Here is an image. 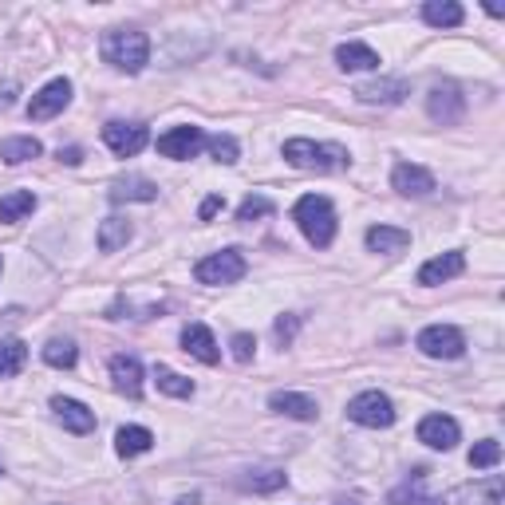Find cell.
Instances as JSON below:
<instances>
[{"mask_svg":"<svg viewBox=\"0 0 505 505\" xmlns=\"http://www.w3.org/2000/svg\"><path fill=\"white\" fill-rule=\"evenodd\" d=\"M103 60L111 67H119V72L134 75L151 60V40H146V32H139V28H111L107 36H103Z\"/></svg>","mask_w":505,"mask_h":505,"instance_id":"cell-1","label":"cell"},{"mask_svg":"<svg viewBox=\"0 0 505 505\" xmlns=\"http://www.w3.org/2000/svg\"><path fill=\"white\" fill-rule=\"evenodd\" d=\"M292 222L301 225V233L312 241L316 249H328L336 241V210L324 193H304L292 210Z\"/></svg>","mask_w":505,"mask_h":505,"instance_id":"cell-2","label":"cell"},{"mask_svg":"<svg viewBox=\"0 0 505 505\" xmlns=\"http://www.w3.org/2000/svg\"><path fill=\"white\" fill-rule=\"evenodd\" d=\"M284 163L296 170H340L348 166V151L343 146L312 143V139H289L284 143Z\"/></svg>","mask_w":505,"mask_h":505,"instance_id":"cell-3","label":"cell"},{"mask_svg":"<svg viewBox=\"0 0 505 505\" xmlns=\"http://www.w3.org/2000/svg\"><path fill=\"white\" fill-rule=\"evenodd\" d=\"M245 272H249L245 257H241L237 249H222V252L202 257L198 269H193V277H198L202 284H210V289H217V284H237Z\"/></svg>","mask_w":505,"mask_h":505,"instance_id":"cell-4","label":"cell"},{"mask_svg":"<svg viewBox=\"0 0 505 505\" xmlns=\"http://www.w3.org/2000/svg\"><path fill=\"white\" fill-rule=\"evenodd\" d=\"M348 419L360 422V427H371V431H383L395 422V403L387 399L383 391H363L348 403Z\"/></svg>","mask_w":505,"mask_h":505,"instance_id":"cell-5","label":"cell"},{"mask_svg":"<svg viewBox=\"0 0 505 505\" xmlns=\"http://www.w3.org/2000/svg\"><path fill=\"white\" fill-rule=\"evenodd\" d=\"M419 352L431 355V360H458V355L466 352V336L451 324H431L419 332Z\"/></svg>","mask_w":505,"mask_h":505,"instance_id":"cell-6","label":"cell"},{"mask_svg":"<svg viewBox=\"0 0 505 505\" xmlns=\"http://www.w3.org/2000/svg\"><path fill=\"white\" fill-rule=\"evenodd\" d=\"M103 143L111 146V154L134 158L146 143H151V131H146L143 123H119V119H114V123L103 126Z\"/></svg>","mask_w":505,"mask_h":505,"instance_id":"cell-7","label":"cell"},{"mask_svg":"<svg viewBox=\"0 0 505 505\" xmlns=\"http://www.w3.org/2000/svg\"><path fill=\"white\" fill-rule=\"evenodd\" d=\"M202 146H205L202 126H170L166 134H158V154L174 158V163H182V158H193Z\"/></svg>","mask_w":505,"mask_h":505,"instance_id":"cell-8","label":"cell"},{"mask_svg":"<svg viewBox=\"0 0 505 505\" xmlns=\"http://www.w3.org/2000/svg\"><path fill=\"white\" fill-rule=\"evenodd\" d=\"M67 103H72V84L67 79H52V84H44L36 95H32V103H28V119H36V123H44V119H55Z\"/></svg>","mask_w":505,"mask_h":505,"instance_id":"cell-9","label":"cell"},{"mask_svg":"<svg viewBox=\"0 0 505 505\" xmlns=\"http://www.w3.org/2000/svg\"><path fill=\"white\" fill-rule=\"evenodd\" d=\"M458 439H462V431L451 415H427L419 422V442L431 446V451H454Z\"/></svg>","mask_w":505,"mask_h":505,"instance_id":"cell-10","label":"cell"},{"mask_svg":"<svg viewBox=\"0 0 505 505\" xmlns=\"http://www.w3.org/2000/svg\"><path fill=\"white\" fill-rule=\"evenodd\" d=\"M462 111H466V99H462V91L458 87H434L431 95H427V114L434 123H442V126H451V123H458L462 119Z\"/></svg>","mask_w":505,"mask_h":505,"instance_id":"cell-11","label":"cell"},{"mask_svg":"<svg viewBox=\"0 0 505 505\" xmlns=\"http://www.w3.org/2000/svg\"><path fill=\"white\" fill-rule=\"evenodd\" d=\"M391 186L403 193V198H427V193H434V174L415 163H399L391 174Z\"/></svg>","mask_w":505,"mask_h":505,"instance_id":"cell-12","label":"cell"},{"mask_svg":"<svg viewBox=\"0 0 505 505\" xmlns=\"http://www.w3.org/2000/svg\"><path fill=\"white\" fill-rule=\"evenodd\" d=\"M182 352L193 355V360H202V363H210V367L222 360V348H217L213 332L205 324H186V328H182Z\"/></svg>","mask_w":505,"mask_h":505,"instance_id":"cell-13","label":"cell"},{"mask_svg":"<svg viewBox=\"0 0 505 505\" xmlns=\"http://www.w3.org/2000/svg\"><path fill=\"white\" fill-rule=\"evenodd\" d=\"M52 411H55V419H60L72 434H91V431H95V411H87L84 403H79V399L55 395V399H52Z\"/></svg>","mask_w":505,"mask_h":505,"instance_id":"cell-14","label":"cell"},{"mask_svg":"<svg viewBox=\"0 0 505 505\" xmlns=\"http://www.w3.org/2000/svg\"><path fill=\"white\" fill-rule=\"evenodd\" d=\"M407 95H411L407 79H375V84L355 87V99H360V103H383V107H391V103H403Z\"/></svg>","mask_w":505,"mask_h":505,"instance_id":"cell-15","label":"cell"},{"mask_svg":"<svg viewBox=\"0 0 505 505\" xmlns=\"http://www.w3.org/2000/svg\"><path fill=\"white\" fill-rule=\"evenodd\" d=\"M269 407L277 411V415H289V419H301V422H316L320 407L312 395H301V391H277L269 399Z\"/></svg>","mask_w":505,"mask_h":505,"instance_id":"cell-16","label":"cell"},{"mask_svg":"<svg viewBox=\"0 0 505 505\" xmlns=\"http://www.w3.org/2000/svg\"><path fill=\"white\" fill-rule=\"evenodd\" d=\"M462 269H466V257H462V252H458V249H454V252H442V257H434V261H427V265L419 269V284L434 289V284L458 277Z\"/></svg>","mask_w":505,"mask_h":505,"instance_id":"cell-17","label":"cell"},{"mask_svg":"<svg viewBox=\"0 0 505 505\" xmlns=\"http://www.w3.org/2000/svg\"><path fill=\"white\" fill-rule=\"evenodd\" d=\"M111 379H114V387H119L123 395H131V399L143 395V363L134 360V355H114V360H111Z\"/></svg>","mask_w":505,"mask_h":505,"instance_id":"cell-18","label":"cell"},{"mask_svg":"<svg viewBox=\"0 0 505 505\" xmlns=\"http://www.w3.org/2000/svg\"><path fill=\"white\" fill-rule=\"evenodd\" d=\"M336 64L343 72H371V67H379V55H375V48H367V44L348 40L336 48Z\"/></svg>","mask_w":505,"mask_h":505,"instance_id":"cell-19","label":"cell"},{"mask_svg":"<svg viewBox=\"0 0 505 505\" xmlns=\"http://www.w3.org/2000/svg\"><path fill=\"white\" fill-rule=\"evenodd\" d=\"M407 245H411L407 229H395V225H371L367 229V249L371 252H403Z\"/></svg>","mask_w":505,"mask_h":505,"instance_id":"cell-20","label":"cell"},{"mask_svg":"<svg viewBox=\"0 0 505 505\" xmlns=\"http://www.w3.org/2000/svg\"><path fill=\"white\" fill-rule=\"evenodd\" d=\"M422 20H427L431 28H458L466 20V13L454 0H427V5H422Z\"/></svg>","mask_w":505,"mask_h":505,"instance_id":"cell-21","label":"cell"},{"mask_svg":"<svg viewBox=\"0 0 505 505\" xmlns=\"http://www.w3.org/2000/svg\"><path fill=\"white\" fill-rule=\"evenodd\" d=\"M32 210H36V193H32V190H13V193L0 198V222H5V225L25 222Z\"/></svg>","mask_w":505,"mask_h":505,"instance_id":"cell-22","label":"cell"},{"mask_svg":"<svg viewBox=\"0 0 505 505\" xmlns=\"http://www.w3.org/2000/svg\"><path fill=\"white\" fill-rule=\"evenodd\" d=\"M158 186L151 178H119L111 186V202H154Z\"/></svg>","mask_w":505,"mask_h":505,"instance_id":"cell-23","label":"cell"},{"mask_svg":"<svg viewBox=\"0 0 505 505\" xmlns=\"http://www.w3.org/2000/svg\"><path fill=\"white\" fill-rule=\"evenodd\" d=\"M154 446V434L146 427H123L119 434H114V451H119L123 458H139Z\"/></svg>","mask_w":505,"mask_h":505,"instance_id":"cell-24","label":"cell"},{"mask_svg":"<svg viewBox=\"0 0 505 505\" xmlns=\"http://www.w3.org/2000/svg\"><path fill=\"white\" fill-rule=\"evenodd\" d=\"M44 146L32 139V134H20V139H5L0 143V158H5L8 166H20V163H32V158H40Z\"/></svg>","mask_w":505,"mask_h":505,"instance_id":"cell-25","label":"cell"},{"mask_svg":"<svg viewBox=\"0 0 505 505\" xmlns=\"http://www.w3.org/2000/svg\"><path fill=\"white\" fill-rule=\"evenodd\" d=\"M131 222H126V217H107V222L99 225V249L103 252H119L126 241H131Z\"/></svg>","mask_w":505,"mask_h":505,"instance_id":"cell-26","label":"cell"},{"mask_svg":"<svg viewBox=\"0 0 505 505\" xmlns=\"http://www.w3.org/2000/svg\"><path fill=\"white\" fill-rule=\"evenodd\" d=\"M28 363V348L25 340H0V379H13L25 371Z\"/></svg>","mask_w":505,"mask_h":505,"instance_id":"cell-27","label":"cell"},{"mask_svg":"<svg viewBox=\"0 0 505 505\" xmlns=\"http://www.w3.org/2000/svg\"><path fill=\"white\" fill-rule=\"evenodd\" d=\"M154 383H158V391H166V395H174V399H190L193 395L190 379L178 375V371H170V367H154Z\"/></svg>","mask_w":505,"mask_h":505,"instance_id":"cell-28","label":"cell"},{"mask_svg":"<svg viewBox=\"0 0 505 505\" xmlns=\"http://www.w3.org/2000/svg\"><path fill=\"white\" fill-rule=\"evenodd\" d=\"M75 360H79V352H75L72 340H48L44 343V363L48 367H75Z\"/></svg>","mask_w":505,"mask_h":505,"instance_id":"cell-29","label":"cell"},{"mask_svg":"<svg viewBox=\"0 0 505 505\" xmlns=\"http://www.w3.org/2000/svg\"><path fill=\"white\" fill-rule=\"evenodd\" d=\"M498 462H501V442H493V439L474 442V451H470V466H474V470H493Z\"/></svg>","mask_w":505,"mask_h":505,"instance_id":"cell-30","label":"cell"},{"mask_svg":"<svg viewBox=\"0 0 505 505\" xmlns=\"http://www.w3.org/2000/svg\"><path fill=\"white\" fill-rule=\"evenodd\" d=\"M281 486H284L281 470H252V474L245 478V490H252V493H272V490H281Z\"/></svg>","mask_w":505,"mask_h":505,"instance_id":"cell-31","label":"cell"},{"mask_svg":"<svg viewBox=\"0 0 505 505\" xmlns=\"http://www.w3.org/2000/svg\"><path fill=\"white\" fill-rule=\"evenodd\" d=\"M205 146H210V154L217 158V163H225V166H233L237 154H241L233 134H213V139H205Z\"/></svg>","mask_w":505,"mask_h":505,"instance_id":"cell-32","label":"cell"},{"mask_svg":"<svg viewBox=\"0 0 505 505\" xmlns=\"http://www.w3.org/2000/svg\"><path fill=\"white\" fill-rule=\"evenodd\" d=\"M269 213H272V202L261 198V193H249V198L237 205V222H252V217H269Z\"/></svg>","mask_w":505,"mask_h":505,"instance_id":"cell-33","label":"cell"},{"mask_svg":"<svg viewBox=\"0 0 505 505\" xmlns=\"http://www.w3.org/2000/svg\"><path fill=\"white\" fill-rule=\"evenodd\" d=\"M419 481H422V470L415 474V486H403V490H395V493H391V501H395V505H403V501H411V505H439L434 498H427V493H419Z\"/></svg>","mask_w":505,"mask_h":505,"instance_id":"cell-34","label":"cell"},{"mask_svg":"<svg viewBox=\"0 0 505 505\" xmlns=\"http://www.w3.org/2000/svg\"><path fill=\"white\" fill-rule=\"evenodd\" d=\"M229 348H233V360H237V363H249L252 352H257V340H252L249 332H237V336L229 340Z\"/></svg>","mask_w":505,"mask_h":505,"instance_id":"cell-35","label":"cell"},{"mask_svg":"<svg viewBox=\"0 0 505 505\" xmlns=\"http://www.w3.org/2000/svg\"><path fill=\"white\" fill-rule=\"evenodd\" d=\"M296 328H301V316H281L277 328H272V336H277V343H284V348H289L292 336H296Z\"/></svg>","mask_w":505,"mask_h":505,"instance_id":"cell-36","label":"cell"},{"mask_svg":"<svg viewBox=\"0 0 505 505\" xmlns=\"http://www.w3.org/2000/svg\"><path fill=\"white\" fill-rule=\"evenodd\" d=\"M217 210H225V198H222V193H210V198L202 202V210H198V217H202V222H210V217H213Z\"/></svg>","mask_w":505,"mask_h":505,"instance_id":"cell-37","label":"cell"},{"mask_svg":"<svg viewBox=\"0 0 505 505\" xmlns=\"http://www.w3.org/2000/svg\"><path fill=\"white\" fill-rule=\"evenodd\" d=\"M16 103V84H5L0 87V111H8Z\"/></svg>","mask_w":505,"mask_h":505,"instance_id":"cell-38","label":"cell"},{"mask_svg":"<svg viewBox=\"0 0 505 505\" xmlns=\"http://www.w3.org/2000/svg\"><path fill=\"white\" fill-rule=\"evenodd\" d=\"M60 163L79 166V163H84V151H79V146H67V151H60Z\"/></svg>","mask_w":505,"mask_h":505,"instance_id":"cell-39","label":"cell"},{"mask_svg":"<svg viewBox=\"0 0 505 505\" xmlns=\"http://www.w3.org/2000/svg\"><path fill=\"white\" fill-rule=\"evenodd\" d=\"M174 505H202V498H198V493H190V498H178Z\"/></svg>","mask_w":505,"mask_h":505,"instance_id":"cell-40","label":"cell"},{"mask_svg":"<svg viewBox=\"0 0 505 505\" xmlns=\"http://www.w3.org/2000/svg\"><path fill=\"white\" fill-rule=\"evenodd\" d=\"M343 505H352V501H343Z\"/></svg>","mask_w":505,"mask_h":505,"instance_id":"cell-41","label":"cell"}]
</instances>
